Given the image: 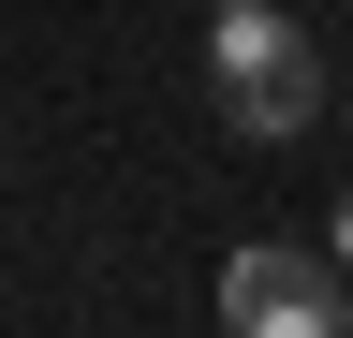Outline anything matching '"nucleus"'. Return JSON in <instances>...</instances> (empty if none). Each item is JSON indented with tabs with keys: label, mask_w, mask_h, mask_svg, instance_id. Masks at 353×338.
<instances>
[{
	"label": "nucleus",
	"mask_w": 353,
	"mask_h": 338,
	"mask_svg": "<svg viewBox=\"0 0 353 338\" xmlns=\"http://www.w3.org/2000/svg\"><path fill=\"white\" fill-rule=\"evenodd\" d=\"M206 89H221V118H236L250 147H294L309 118H324V45H309L280 0H221L206 15Z\"/></svg>",
	"instance_id": "nucleus-1"
},
{
	"label": "nucleus",
	"mask_w": 353,
	"mask_h": 338,
	"mask_svg": "<svg viewBox=\"0 0 353 338\" xmlns=\"http://www.w3.org/2000/svg\"><path fill=\"white\" fill-rule=\"evenodd\" d=\"M221 324L236 338H353V265L339 250H294V235H250L221 265Z\"/></svg>",
	"instance_id": "nucleus-2"
},
{
	"label": "nucleus",
	"mask_w": 353,
	"mask_h": 338,
	"mask_svg": "<svg viewBox=\"0 0 353 338\" xmlns=\"http://www.w3.org/2000/svg\"><path fill=\"white\" fill-rule=\"evenodd\" d=\"M324 250H339V265H353V191H339V235H324Z\"/></svg>",
	"instance_id": "nucleus-3"
}]
</instances>
